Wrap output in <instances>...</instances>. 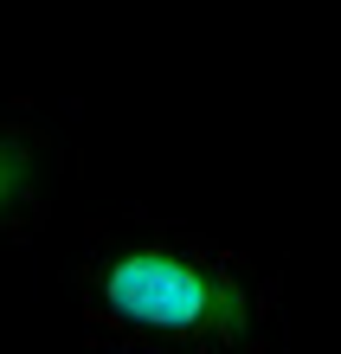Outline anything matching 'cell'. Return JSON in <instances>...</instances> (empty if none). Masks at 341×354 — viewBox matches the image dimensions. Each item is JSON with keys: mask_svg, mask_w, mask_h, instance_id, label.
I'll list each match as a JSON object with an SVG mask.
<instances>
[{"mask_svg": "<svg viewBox=\"0 0 341 354\" xmlns=\"http://www.w3.org/2000/svg\"><path fill=\"white\" fill-rule=\"evenodd\" d=\"M84 342L103 354H270L284 277L200 225L122 213L71 264Z\"/></svg>", "mask_w": 341, "mask_h": 354, "instance_id": "6da1fadb", "label": "cell"}, {"mask_svg": "<svg viewBox=\"0 0 341 354\" xmlns=\"http://www.w3.org/2000/svg\"><path fill=\"white\" fill-rule=\"evenodd\" d=\"M65 180V149L46 122L0 103V245H19L52 225V200Z\"/></svg>", "mask_w": 341, "mask_h": 354, "instance_id": "7a4b0ae2", "label": "cell"}]
</instances>
